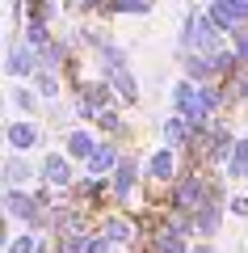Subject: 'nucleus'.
I'll use <instances>...</instances> for the list:
<instances>
[{
	"mask_svg": "<svg viewBox=\"0 0 248 253\" xmlns=\"http://www.w3.org/2000/svg\"><path fill=\"white\" fill-rule=\"evenodd\" d=\"M147 173H151V177H156V181H169L173 173H177V148H160V152L151 156Z\"/></svg>",
	"mask_w": 248,
	"mask_h": 253,
	"instance_id": "423d86ee",
	"label": "nucleus"
},
{
	"mask_svg": "<svg viewBox=\"0 0 248 253\" xmlns=\"http://www.w3.org/2000/svg\"><path fill=\"white\" fill-rule=\"evenodd\" d=\"M89 253H109V236H89Z\"/></svg>",
	"mask_w": 248,
	"mask_h": 253,
	"instance_id": "a211bd4d",
	"label": "nucleus"
},
{
	"mask_svg": "<svg viewBox=\"0 0 248 253\" xmlns=\"http://www.w3.org/2000/svg\"><path fill=\"white\" fill-rule=\"evenodd\" d=\"M13 106H17V110H26V114H34V110H38L34 89H13Z\"/></svg>",
	"mask_w": 248,
	"mask_h": 253,
	"instance_id": "dca6fc26",
	"label": "nucleus"
},
{
	"mask_svg": "<svg viewBox=\"0 0 248 253\" xmlns=\"http://www.w3.org/2000/svg\"><path fill=\"white\" fill-rule=\"evenodd\" d=\"M106 236H109V241H118V245H126V241H135V228L126 224V219H109V224H106Z\"/></svg>",
	"mask_w": 248,
	"mask_h": 253,
	"instance_id": "4468645a",
	"label": "nucleus"
},
{
	"mask_svg": "<svg viewBox=\"0 0 248 253\" xmlns=\"http://www.w3.org/2000/svg\"><path fill=\"white\" fill-rule=\"evenodd\" d=\"M30 177H34V165L21 152H13L9 161H4V186H21V181H30Z\"/></svg>",
	"mask_w": 248,
	"mask_h": 253,
	"instance_id": "0eeeda50",
	"label": "nucleus"
},
{
	"mask_svg": "<svg viewBox=\"0 0 248 253\" xmlns=\"http://www.w3.org/2000/svg\"><path fill=\"white\" fill-rule=\"evenodd\" d=\"M101 81H109V84H114L122 101H139V81L131 76V68H122V72H109V76H101Z\"/></svg>",
	"mask_w": 248,
	"mask_h": 253,
	"instance_id": "1a4fd4ad",
	"label": "nucleus"
},
{
	"mask_svg": "<svg viewBox=\"0 0 248 253\" xmlns=\"http://www.w3.org/2000/svg\"><path fill=\"white\" fill-rule=\"evenodd\" d=\"M9 253H42V241H38L34 232H26V236H17V241L9 245Z\"/></svg>",
	"mask_w": 248,
	"mask_h": 253,
	"instance_id": "2eb2a0df",
	"label": "nucleus"
},
{
	"mask_svg": "<svg viewBox=\"0 0 248 253\" xmlns=\"http://www.w3.org/2000/svg\"><path fill=\"white\" fill-rule=\"evenodd\" d=\"M71 156H59V152H51V156H46V161H42V177L46 181H55V186H68V181H71Z\"/></svg>",
	"mask_w": 248,
	"mask_h": 253,
	"instance_id": "39448f33",
	"label": "nucleus"
},
{
	"mask_svg": "<svg viewBox=\"0 0 248 253\" xmlns=\"http://www.w3.org/2000/svg\"><path fill=\"white\" fill-rule=\"evenodd\" d=\"M34 72H38V51L13 38V51H9V76H34Z\"/></svg>",
	"mask_w": 248,
	"mask_h": 253,
	"instance_id": "f03ea898",
	"label": "nucleus"
},
{
	"mask_svg": "<svg viewBox=\"0 0 248 253\" xmlns=\"http://www.w3.org/2000/svg\"><path fill=\"white\" fill-rule=\"evenodd\" d=\"M223 30L211 21V13H202V9H189L185 13V21H181V51H189V55H219L223 51Z\"/></svg>",
	"mask_w": 248,
	"mask_h": 253,
	"instance_id": "f257e3e1",
	"label": "nucleus"
},
{
	"mask_svg": "<svg viewBox=\"0 0 248 253\" xmlns=\"http://www.w3.org/2000/svg\"><path fill=\"white\" fill-rule=\"evenodd\" d=\"M189 253H214V249H211V245H194V249H189Z\"/></svg>",
	"mask_w": 248,
	"mask_h": 253,
	"instance_id": "aec40b11",
	"label": "nucleus"
},
{
	"mask_svg": "<svg viewBox=\"0 0 248 253\" xmlns=\"http://www.w3.org/2000/svg\"><path fill=\"white\" fill-rule=\"evenodd\" d=\"M227 207H231V211H236V215H248V199H231V203H227Z\"/></svg>",
	"mask_w": 248,
	"mask_h": 253,
	"instance_id": "6ab92c4d",
	"label": "nucleus"
},
{
	"mask_svg": "<svg viewBox=\"0 0 248 253\" xmlns=\"http://www.w3.org/2000/svg\"><path fill=\"white\" fill-rule=\"evenodd\" d=\"M97 123L106 126V131H122V118H118V114H109V110H106V114H97Z\"/></svg>",
	"mask_w": 248,
	"mask_h": 253,
	"instance_id": "f3484780",
	"label": "nucleus"
},
{
	"mask_svg": "<svg viewBox=\"0 0 248 253\" xmlns=\"http://www.w3.org/2000/svg\"><path fill=\"white\" fill-rule=\"evenodd\" d=\"M202 4H214V0H202Z\"/></svg>",
	"mask_w": 248,
	"mask_h": 253,
	"instance_id": "412c9836",
	"label": "nucleus"
},
{
	"mask_svg": "<svg viewBox=\"0 0 248 253\" xmlns=\"http://www.w3.org/2000/svg\"><path fill=\"white\" fill-rule=\"evenodd\" d=\"M135 181H139V169H135V161H122V165H118V169H114V194H118V199H131V190H135Z\"/></svg>",
	"mask_w": 248,
	"mask_h": 253,
	"instance_id": "6e6552de",
	"label": "nucleus"
},
{
	"mask_svg": "<svg viewBox=\"0 0 248 253\" xmlns=\"http://www.w3.org/2000/svg\"><path fill=\"white\" fill-rule=\"evenodd\" d=\"M189 135H194V131H189V123H185L181 114H173L169 123H164V144H169V148H181Z\"/></svg>",
	"mask_w": 248,
	"mask_h": 253,
	"instance_id": "f8f14e48",
	"label": "nucleus"
},
{
	"mask_svg": "<svg viewBox=\"0 0 248 253\" xmlns=\"http://www.w3.org/2000/svg\"><path fill=\"white\" fill-rule=\"evenodd\" d=\"M38 139H42V131H38L30 118H21V123H13V126H9V148H13V152H30Z\"/></svg>",
	"mask_w": 248,
	"mask_h": 253,
	"instance_id": "7ed1b4c3",
	"label": "nucleus"
},
{
	"mask_svg": "<svg viewBox=\"0 0 248 253\" xmlns=\"http://www.w3.org/2000/svg\"><path fill=\"white\" fill-rule=\"evenodd\" d=\"M118 165H122V161H118V148H114V144H97V152L89 156V173H93V177H101V173H114Z\"/></svg>",
	"mask_w": 248,
	"mask_h": 253,
	"instance_id": "20e7f679",
	"label": "nucleus"
},
{
	"mask_svg": "<svg viewBox=\"0 0 248 253\" xmlns=\"http://www.w3.org/2000/svg\"><path fill=\"white\" fill-rule=\"evenodd\" d=\"M227 177H248V139H236V148H231L227 156Z\"/></svg>",
	"mask_w": 248,
	"mask_h": 253,
	"instance_id": "9b49d317",
	"label": "nucleus"
},
{
	"mask_svg": "<svg viewBox=\"0 0 248 253\" xmlns=\"http://www.w3.org/2000/svg\"><path fill=\"white\" fill-rule=\"evenodd\" d=\"M93 152H97V144H93L89 131H71V135H68V156H71V161H89Z\"/></svg>",
	"mask_w": 248,
	"mask_h": 253,
	"instance_id": "9d476101",
	"label": "nucleus"
},
{
	"mask_svg": "<svg viewBox=\"0 0 248 253\" xmlns=\"http://www.w3.org/2000/svg\"><path fill=\"white\" fill-rule=\"evenodd\" d=\"M30 81H34V89L42 93L46 101H55V97H59V76H55V72H46V68H38V72L30 76Z\"/></svg>",
	"mask_w": 248,
	"mask_h": 253,
	"instance_id": "ddd939ff",
	"label": "nucleus"
}]
</instances>
